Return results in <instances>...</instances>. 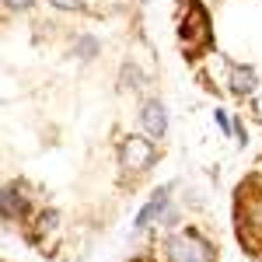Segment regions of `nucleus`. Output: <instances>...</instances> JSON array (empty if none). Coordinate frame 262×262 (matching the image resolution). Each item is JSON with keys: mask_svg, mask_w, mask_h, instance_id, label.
<instances>
[{"mask_svg": "<svg viewBox=\"0 0 262 262\" xmlns=\"http://www.w3.org/2000/svg\"><path fill=\"white\" fill-rule=\"evenodd\" d=\"M74 53H77L81 60H95V56H98V39H95V35H81V39L74 42Z\"/></svg>", "mask_w": 262, "mask_h": 262, "instance_id": "10", "label": "nucleus"}, {"mask_svg": "<svg viewBox=\"0 0 262 262\" xmlns=\"http://www.w3.org/2000/svg\"><path fill=\"white\" fill-rule=\"evenodd\" d=\"M213 122H217V126H221L224 133H231V129H234V122L227 119V112H224V108H217V112H213Z\"/></svg>", "mask_w": 262, "mask_h": 262, "instance_id": "11", "label": "nucleus"}, {"mask_svg": "<svg viewBox=\"0 0 262 262\" xmlns=\"http://www.w3.org/2000/svg\"><path fill=\"white\" fill-rule=\"evenodd\" d=\"M53 7H60V11H81L84 0H49Z\"/></svg>", "mask_w": 262, "mask_h": 262, "instance_id": "12", "label": "nucleus"}, {"mask_svg": "<svg viewBox=\"0 0 262 262\" xmlns=\"http://www.w3.org/2000/svg\"><path fill=\"white\" fill-rule=\"evenodd\" d=\"M7 4V11H25V7H32L35 0H4Z\"/></svg>", "mask_w": 262, "mask_h": 262, "instance_id": "14", "label": "nucleus"}, {"mask_svg": "<svg viewBox=\"0 0 262 262\" xmlns=\"http://www.w3.org/2000/svg\"><path fill=\"white\" fill-rule=\"evenodd\" d=\"M227 88L234 91V95H255L259 91V74L252 70V67H231V74H227Z\"/></svg>", "mask_w": 262, "mask_h": 262, "instance_id": "7", "label": "nucleus"}, {"mask_svg": "<svg viewBox=\"0 0 262 262\" xmlns=\"http://www.w3.org/2000/svg\"><path fill=\"white\" fill-rule=\"evenodd\" d=\"M252 98V112H255V119H262V88L255 91V95H248Z\"/></svg>", "mask_w": 262, "mask_h": 262, "instance_id": "13", "label": "nucleus"}, {"mask_svg": "<svg viewBox=\"0 0 262 262\" xmlns=\"http://www.w3.org/2000/svg\"><path fill=\"white\" fill-rule=\"evenodd\" d=\"M119 88H122V91H140V88H143V70L133 60H126L119 67Z\"/></svg>", "mask_w": 262, "mask_h": 262, "instance_id": "9", "label": "nucleus"}, {"mask_svg": "<svg viewBox=\"0 0 262 262\" xmlns=\"http://www.w3.org/2000/svg\"><path fill=\"white\" fill-rule=\"evenodd\" d=\"M179 39L189 56H196L210 42V14L203 11V4H189V11L182 14V25H179Z\"/></svg>", "mask_w": 262, "mask_h": 262, "instance_id": "2", "label": "nucleus"}, {"mask_svg": "<svg viewBox=\"0 0 262 262\" xmlns=\"http://www.w3.org/2000/svg\"><path fill=\"white\" fill-rule=\"evenodd\" d=\"M164 259L168 262H213L217 252L200 231L189 227V231H179V234H171L164 242Z\"/></svg>", "mask_w": 262, "mask_h": 262, "instance_id": "1", "label": "nucleus"}, {"mask_svg": "<svg viewBox=\"0 0 262 262\" xmlns=\"http://www.w3.org/2000/svg\"><path fill=\"white\" fill-rule=\"evenodd\" d=\"M140 126H143V133H147L150 140H161L164 133H168V108H164L161 98H147L143 101Z\"/></svg>", "mask_w": 262, "mask_h": 262, "instance_id": "4", "label": "nucleus"}, {"mask_svg": "<svg viewBox=\"0 0 262 262\" xmlns=\"http://www.w3.org/2000/svg\"><path fill=\"white\" fill-rule=\"evenodd\" d=\"M56 227H60V213H56V210H42L25 238H28V242H39L42 234H49V231H56Z\"/></svg>", "mask_w": 262, "mask_h": 262, "instance_id": "8", "label": "nucleus"}, {"mask_svg": "<svg viewBox=\"0 0 262 262\" xmlns=\"http://www.w3.org/2000/svg\"><path fill=\"white\" fill-rule=\"evenodd\" d=\"M4 221L14 224L28 217V196H25V182H7L4 185Z\"/></svg>", "mask_w": 262, "mask_h": 262, "instance_id": "5", "label": "nucleus"}, {"mask_svg": "<svg viewBox=\"0 0 262 262\" xmlns=\"http://www.w3.org/2000/svg\"><path fill=\"white\" fill-rule=\"evenodd\" d=\"M168 192H171V185H161V189L150 196V203L143 206L140 213H137V221H133V227H137V231L150 227V224L158 221V217H164V213H168Z\"/></svg>", "mask_w": 262, "mask_h": 262, "instance_id": "6", "label": "nucleus"}, {"mask_svg": "<svg viewBox=\"0 0 262 262\" xmlns=\"http://www.w3.org/2000/svg\"><path fill=\"white\" fill-rule=\"evenodd\" d=\"M119 161L126 171H147L150 164L158 161V147L147 133H129L119 143Z\"/></svg>", "mask_w": 262, "mask_h": 262, "instance_id": "3", "label": "nucleus"}]
</instances>
